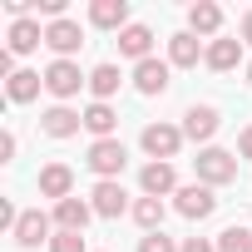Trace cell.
Listing matches in <instances>:
<instances>
[{"instance_id":"29","label":"cell","mask_w":252,"mask_h":252,"mask_svg":"<svg viewBox=\"0 0 252 252\" xmlns=\"http://www.w3.org/2000/svg\"><path fill=\"white\" fill-rule=\"evenodd\" d=\"M237 154H242V158H252V124H247V129L237 134Z\"/></svg>"},{"instance_id":"16","label":"cell","mask_w":252,"mask_h":252,"mask_svg":"<svg viewBox=\"0 0 252 252\" xmlns=\"http://www.w3.org/2000/svg\"><path fill=\"white\" fill-rule=\"evenodd\" d=\"M40 45H45V30H40V20L20 15V20L10 25V55H30V50H40Z\"/></svg>"},{"instance_id":"18","label":"cell","mask_w":252,"mask_h":252,"mask_svg":"<svg viewBox=\"0 0 252 252\" xmlns=\"http://www.w3.org/2000/svg\"><path fill=\"white\" fill-rule=\"evenodd\" d=\"M119 50L129 55V60H139V64L154 60V55H149V50H154V30H149V25H129V30H119Z\"/></svg>"},{"instance_id":"1","label":"cell","mask_w":252,"mask_h":252,"mask_svg":"<svg viewBox=\"0 0 252 252\" xmlns=\"http://www.w3.org/2000/svg\"><path fill=\"white\" fill-rule=\"evenodd\" d=\"M193 168H198V183L222 188V183L237 178V154H227V149H203V154L193 158Z\"/></svg>"},{"instance_id":"2","label":"cell","mask_w":252,"mask_h":252,"mask_svg":"<svg viewBox=\"0 0 252 252\" xmlns=\"http://www.w3.org/2000/svg\"><path fill=\"white\" fill-rule=\"evenodd\" d=\"M84 163H89V168L99 173V183H104V178H119V173H124L129 154H124V144H119V139H94V144H89V158H84Z\"/></svg>"},{"instance_id":"24","label":"cell","mask_w":252,"mask_h":252,"mask_svg":"<svg viewBox=\"0 0 252 252\" xmlns=\"http://www.w3.org/2000/svg\"><path fill=\"white\" fill-rule=\"evenodd\" d=\"M134 222H139L144 232H158V227H163V198H139V203H134Z\"/></svg>"},{"instance_id":"14","label":"cell","mask_w":252,"mask_h":252,"mask_svg":"<svg viewBox=\"0 0 252 252\" xmlns=\"http://www.w3.org/2000/svg\"><path fill=\"white\" fill-rule=\"evenodd\" d=\"M89 218H94V203H84V198H64V203H55V222H60V232H84Z\"/></svg>"},{"instance_id":"9","label":"cell","mask_w":252,"mask_h":252,"mask_svg":"<svg viewBox=\"0 0 252 252\" xmlns=\"http://www.w3.org/2000/svg\"><path fill=\"white\" fill-rule=\"evenodd\" d=\"M89 198H94V213H99V218H119L124 208H129V193L119 188V178L94 183V193H89Z\"/></svg>"},{"instance_id":"30","label":"cell","mask_w":252,"mask_h":252,"mask_svg":"<svg viewBox=\"0 0 252 252\" xmlns=\"http://www.w3.org/2000/svg\"><path fill=\"white\" fill-rule=\"evenodd\" d=\"M242 40H247V45H252V10H247V15H242Z\"/></svg>"},{"instance_id":"3","label":"cell","mask_w":252,"mask_h":252,"mask_svg":"<svg viewBox=\"0 0 252 252\" xmlns=\"http://www.w3.org/2000/svg\"><path fill=\"white\" fill-rule=\"evenodd\" d=\"M183 149V129L178 124H149L144 129V154H154V163H168Z\"/></svg>"},{"instance_id":"13","label":"cell","mask_w":252,"mask_h":252,"mask_svg":"<svg viewBox=\"0 0 252 252\" xmlns=\"http://www.w3.org/2000/svg\"><path fill=\"white\" fill-rule=\"evenodd\" d=\"M69 188H74V173H69L64 163H45V168H40V193H45V198L64 203V198H74Z\"/></svg>"},{"instance_id":"15","label":"cell","mask_w":252,"mask_h":252,"mask_svg":"<svg viewBox=\"0 0 252 252\" xmlns=\"http://www.w3.org/2000/svg\"><path fill=\"white\" fill-rule=\"evenodd\" d=\"M15 242H20V247H40V242H50V218H45L40 208L20 213V222H15Z\"/></svg>"},{"instance_id":"5","label":"cell","mask_w":252,"mask_h":252,"mask_svg":"<svg viewBox=\"0 0 252 252\" xmlns=\"http://www.w3.org/2000/svg\"><path fill=\"white\" fill-rule=\"evenodd\" d=\"M173 198H178V213H183V218H193V222L213 218V208H218V198H213V188H208V183H188V188H178Z\"/></svg>"},{"instance_id":"22","label":"cell","mask_w":252,"mask_h":252,"mask_svg":"<svg viewBox=\"0 0 252 252\" xmlns=\"http://www.w3.org/2000/svg\"><path fill=\"white\" fill-rule=\"evenodd\" d=\"M218 25H222V10L213 5V0H198V5L188 10V30L193 35H218Z\"/></svg>"},{"instance_id":"21","label":"cell","mask_w":252,"mask_h":252,"mask_svg":"<svg viewBox=\"0 0 252 252\" xmlns=\"http://www.w3.org/2000/svg\"><path fill=\"white\" fill-rule=\"evenodd\" d=\"M84 129H89L94 139H114V129H119V114H114L109 104H89V109H84Z\"/></svg>"},{"instance_id":"26","label":"cell","mask_w":252,"mask_h":252,"mask_svg":"<svg viewBox=\"0 0 252 252\" xmlns=\"http://www.w3.org/2000/svg\"><path fill=\"white\" fill-rule=\"evenodd\" d=\"M50 252H84V232H55Z\"/></svg>"},{"instance_id":"31","label":"cell","mask_w":252,"mask_h":252,"mask_svg":"<svg viewBox=\"0 0 252 252\" xmlns=\"http://www.w3.org/2000/svg\"><path fill=\"white\" fill-rule=\"evenodd\" d=\"M247 84H252V64H247Z\"/></svg>"},{"instance_id":"6","label":"cell","mask_w":252,"mask_h":252,"mask_svg":"<svg viewBox=\"0 0 252 252\" xmlns=\"http://www.w3.org/2000/svg\"><path fill=\"white\" fill-rule=\"evenodd\" d=\"M45 45H50L60 60H69V55L84 45V30H79L74 20H50V25H45Z\"/></svg>"},{"instance_id":"7","label":"cell","mask_w":252,"mask_h":252,"mask_svg":"<svg viewBox=\"0 0 252 252\" xmlns=\"http://www.w3.org/2000/svg\"><path fill=\"white\" fill-rule=\"evenodd\" d=\"M40 129H45L50 139H74V134L84 129V114H74V109L55 104V109H45V114H40Z\"/></svg>"},{"instance_id":"11","label":"cell","mask_w":252,"mask_h":252,"mask_svg":"<svg viewBox=\"0 0 252 252\" xmlns=\"http://www.w3.org/2000/svg\"><path fill=\"white\" fill-rule=\"evenodd\" d=\"M203 55H208V50H203V40H198L193 30H183V35L168 40V64H178V69H193Z\"/></svg>"},{"instance_id":"10","label":"cell","mask_w":252,"mask_h":252,"mask_svg":"<svg viewBox=\"0 0 252 252\" xmlns=\"http://www.w3.org/2000/svg\"><path fill=\"white\" fill-rule=\"evenodd\" d=\"M89 20L99 30H129V0H94L89 5Z\"/></svg>"},{"instance_id":"8","label":"cell","mask_w":252,"mask_h":252,"mask_svg":"<svg viewBox=\"0 0 252 252\" xmlns=\"http://www.w3.org/2000/svg\"><path fill=\"white\" fill-rule=\"evenodd\" d=\"M213 134H218V109H213V104H193V109L183 114V139L208 144Z\"/></svg>"},{"instance_id":"12","label":"cell","mask_w":252,"mask_h":252,"mask_svg":"<svg viewBox=\"0 0 252 252\" xmlns=\"http://www.w3.org/2000/svg\"><path fill=\"white\" fill-rule=\"evenodd\" d=\"M168 69H173V64H163V60L134 64V89H139V94H163V89H168Z\"/></svg>"},{"instance_id":"4","label":"cell","mask_w":252,"mask_h":252,"mask_svg":"<svg viewBox=\"0 0 252 252\" xmlns=\"http://www.w3.org/2000/svg\"><path fill=\"white\" fill-rule=\"evenodd\" d=\"M79 84H89V74H79V64H74V60H55V64L45 69V89H50L55 99H74V94H79Z\"/></svg>"},{"instance_id":"27","label":"cell","mask_w":252,"mask_h":252,"mask_svg":"<svg viewBox=\"0 0 252 252\" xmlns=\"http://www.w3.org/2000/svg\"><path fill=\"white\" fill-rule=\"evenodd\" d=\"M139 252H183V247H173V237H163V232H149L139 242Z\"/></svg>"},{"instance_id":"19","label":"cell","mask_w":252,"mask_h":252,"mask_svg":"<svg viewBox=\"0 0 252 252\" xmlns=\"http://www.w3.org/2000/svg\"><path fill=\"white\" fill-rule=\"evenodd\" d=\"M119 84H124L119 64H94V69H89V89H94V104H109V99L119 94Z\"/></svg>"},{"instance_id":"23","label":"cell","mask_w":252,"mask_h":252,"mask_svg":"<svg viewBox=\"0 0 252 252\" xmlns=\"http://www.w3.org/2000/svg\"><path fill=\"white\" fill-rule=\"evenodd\" d=\"M40 84H45V79H40L35 69H15L10 84H5V94H10V104H30V99L40 94Z\"/></svg>"},{"instance_id":"20","label":"cell","mask_w":252,"mask_h":252,"mask_svg":"<svg viewBox=\"0 0 252 252\" xmlns=\"http://www.w3.org/2000/svg\"><path fill=\"white\" fill-rule=\"evenodd\" d=\"M203 60H208V69L227 74V69H237V60H242V40H213Z\"/></svg>"},{"instance_id":"28","label":"cell","mask_w":252,"mask_h":252,"mask_svg":"<svg viewBox=\"0 0 252 252\" xmlns=\"http://www.w3.org/2000/svg\"><path fill=\"white\" fill-rule=\"evenodd\" d=\"M183 252H218V242H208V237H188Z\"/></svg>"},{"instance_id":"17","label":"cell","mask_w":252,"mask_h":252,"mask_svg":"<svg viewBox=\"0 0 252 252\" xmlns=\"http://www.w3.org/2000/svg\"><path fill=\"white\" fill-rule=\"evenodd\" d=\"M139 188H144V198H163V193H173V188H178L173 163H149V168L139 173Z\"/></svg>"},{"instance_id":"25","label":"cell","mask_w":252,"mask_h":252,"mask_svg":"<svg viewBox=\"0 0 252 252\" xmlns=\"http://www.w3.org/2000/svg\"><path fill=\"white\" fill-rule=\"evenodd\" d=\"M218 252H252V232L247 227H222L218 232Z\"/></svg>"}]
</instances>
